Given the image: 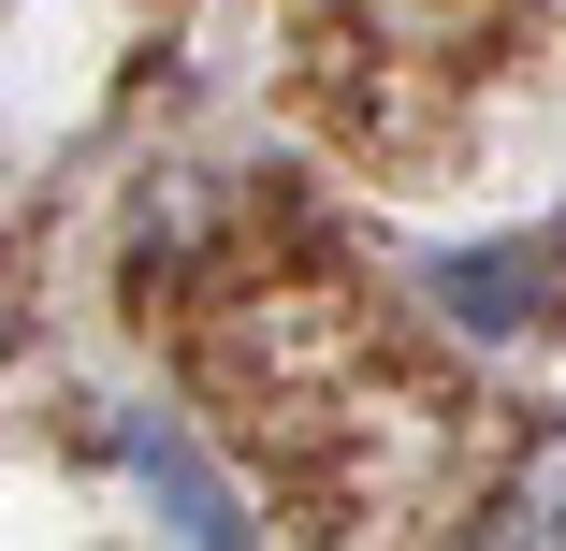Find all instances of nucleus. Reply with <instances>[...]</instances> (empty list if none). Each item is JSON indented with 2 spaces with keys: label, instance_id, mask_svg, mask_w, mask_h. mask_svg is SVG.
<instances>
[{
  "label": "nucleus",
  "instance_id": "1",
  "mask_svg": "<svg viewBox=\"0 0 566 551\" xmlns=\"http://www.w3.org/2000/svg\"><path fill=\"white\" fill-rule=\"evenodd\" d=\"M436 305L465 335H537L552 319V247H480V262H436Z\"/></svg>",
  "mask_w": 566,
  "mask_h": 551
},
{
  "label": "nucleus",
  "instance_id": "2",
  "mask_svg": "<svg viewBox=\"0 0 566 551\" xmlns=\"http://www.w3.org/2000/svg\"><path fill=\"white\" fill-rule=\"evenodd\" d=\"M494 537L509 551H566V421H537L523 451L494 465Z\"/></svg>",
  "mask_w": 566,
  "mask_h": 551
},
{
  "label": "nucleus",
  "instance_id": "3",
  "mask_svg": "<svg viewBox=\"0 0 566 551\" xmlns=\"http://www.w3.org/2000/svg\"><path fill=\"white\" fill-rule=\"evenodd\" d=\"M132 465H146V479H160V508H175V522H189V537H248V522H233V494H218V479H203V465H189V451H175V435H132Z\"/></svg>",
  "mask_w": 566,
  "mask_h": 551
}]
</instances>
